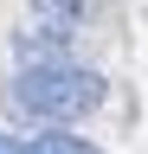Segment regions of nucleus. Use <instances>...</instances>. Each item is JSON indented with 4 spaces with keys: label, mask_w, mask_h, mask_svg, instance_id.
<instances>
[{
    "label": "nucleus",
    "mask_w": 148,
    "mask_h": 154,
    "mask_svg": "<svg viewBox=\"0 0 148 154\" xmlns=\"http://www.w3.org/2000/svg\"><path fill=\"white\" fill-rule=\"evenodd\" d=\"M26 7H32V19H39L32 32L58 38V45H65L71 32H77V19H84V0H26Z\"/></svg>",
    "instance_id": "obj_2"
},
{
    "label": "nucleus",
    "mask_w": 148,
    "mask_h": 154,
    "mask_svg": "<svg viewBox=\"0 0 148 154\" xmlns=\"http://www.w3.org/2000/svg\"><path fill=\"white\" fill-rule=\"evenodd\" d=\"M32 154H103L97 141H84V135H65V128H45V135H26Z\"/></svg>",
    "instance_id": "obj_3"
},
{
    "label": "nucleus",
    "mask_w": 148,
    "mask_h": 154,
    "mask_svg": "<svg viewBox=\"0 0 148 154\" xmlns=\"http://www.w3.org/2000/svg\"><path fill=\"white\" fill-rule=\"evenodd\" d=\"M0 154H32V148L26 141H0Z\"/></svg>",
    "instance_id": "obj_4"
},
{
    "label": "nucleus",
    "mask_w": 148,
    "mask_h": 154,
    "mask_svg": "<svg viewBox=\"0 0 148 154\" xmlns=\"http://www.w3.org/2000/svg\"><path fill=\"white\" fill-rule=\"evenodd\" d=\"M97 103H103V77L84 64H39V71H20L7 84V109L20 122H45V128L84 122Z\"/></svg>",
    "instance_id": "obj_1"
}]
</instances>
